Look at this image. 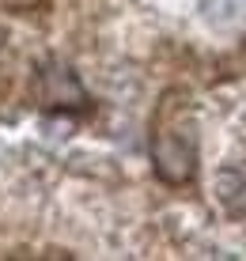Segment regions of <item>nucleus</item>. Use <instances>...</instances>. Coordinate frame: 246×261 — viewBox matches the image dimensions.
Wrapping results in <instances>:
<instances>
[{
  "label": "nucleus",
  "mask_w": 246,
  "mask_h": 261,
  "mask_svg": "<svg viewBox=\"0 0 246 261\" xmlns=\"http://www.w3.org/2000/svg\"><path fill=\"white\" fill-rule=\"evenodd\" d=\"M156 163L167 182H186L189 170H193V144L182 140L178 133H170V137H163L156 144Z\"/></svg>",
  "instance_id": "1"
},
{
  "label": "nucleus",
  "mask_w": 246,
  "mask_h": 261,
  "mask_svg": "<svg viewBox=\"0 0 246 261\" xmlns=\"http://www.w3.org/2000/svg\"><path fill=\"white\" fill-rule=\"evenodd\" d=\"M201 19L212 31H239L246 27V0H201Z\"/></svg>",
  "instance_id": "2"
}]
</instances>
